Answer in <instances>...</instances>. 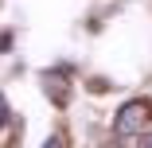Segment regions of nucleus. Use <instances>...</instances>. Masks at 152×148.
Segmentation results:
<instances>
[{
  "label": "nucleus",
  "instance_id": "obj_1",
  "mask_svg": "<svg viewBox=\"0 0 152 148\" xmlns=\"http://www.w3.org/2000/svg\"><path fill=\"white\" fill-rule=\"evenodd\" d=\"M152 121V101L148 98H133V101H125L117 109V117H113V136H140L144 133V125Z\"/></svg>",
  "mask_w": 152,
  "mask_h": 148
},
{
  "label": "nucleus",
  "instance_id": "obj_2",
  "mask_svg": "<svg viewBox=\"0 0 152 148\" xmlns=\"http://www.w3.org/2000/svg\"><path fill=\"white\" fill-rule=\"evenodd\" d=\"M43 148H66V136H63V133H55V136H51Z\"/></svg>",
  "mask_w": 152,
  "mask_h": 148
},
{
  "label": "nucleus",
  "instance_id": "obj_3",
  "mask_svg": "<svg viewBox=\"0 0 152 148\" xmlns=\"http://www.w3.org/2000/svg\"><path fill=\"white\" fill-rule=\"evenodd\" d=\"M137 148H152V133H140V144Z\"/></svg>",
  "mask_w": 152,
  "mask_h": 148
},
{
  "label": "nucleus",
  "instance_id": "obj_4",
  "mask_svg": "<svg viewBox=\"0 0 152 148\" xmlns=\"http://www.w3.org/2000/svg\"><path fill=\"white\" fill-rule=\"evenodd\" d=\"M105 148H125V144H121V136H117V140H109V144H105Z\"/></svg>",
  "mask_w": 152,
  "mask_h": 148
}]
</instances>
